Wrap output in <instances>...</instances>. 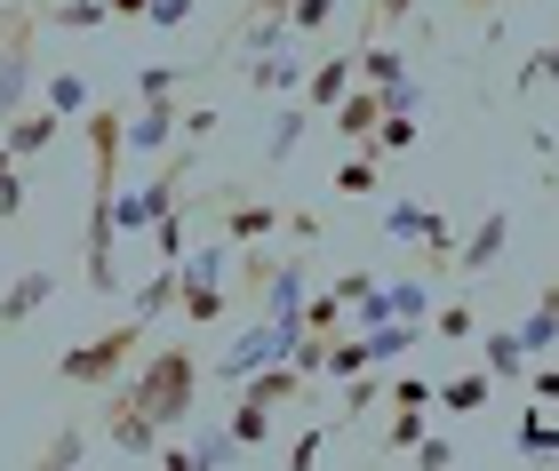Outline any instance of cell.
Returning <instances> with one entry per match:
<instances>
[{
	"label": "cell",
	"instance_id": "obj_3",
	"mask_svg": "<svg viewBox=\"0 0 559 471\" xmlns=\"http://www.w3.org/2000/svg\"><path fill=\"white\" fill-rule=\"evenodd\" d=\"M40 96V9L0 0V120Z\"/></svg>",
	"mask_w": 559,
	"mask_h": 471
},
{
	"label": "cell",
	"instance_id": "obj_10",
	"mask_svg": "<svg viewBox=\"0 0 559 471\" xmlns=\"http://www.w3.org/2000/svg\"><path fill=\"white\" fill-rule=\"evenodd\" d=\"M176 129H185V112H176V96H144V112H129V153L136 160H160Z\"/></svg>",
	"mask_w": 559,
	"mask_h": 471
},
{
	"label": "cell",
	"instance_id": "obj_40",
	"mask_svg": "<svg viewBox=\"0 0 559 471\" xmlns=\"http://www.w3.org/2000/svg\"><path fill=\"white\" fill-rule=\"evenodd\" d=\"M544 81L559 88V48H536V57L520 64V88H544Z\"/></svg>",
	"mask_w": 559,
	"mask_h": 471
},
{
	"label": "cell",
	"instance_id": "obj_6",
	"mask_svg": "<svg viewBox=\"0 0 559 471\" xmlns=\"http://www.w3.org/2000/svg\"><path fill=\"white\" fill-rule=\"evenodd\" d=\"M160 439H168V432H160V424H152V415L129 400V391L112 384V400H105V448H112V456H129V463H152V456H160Z\"/></svg>",
	"mask_w": 559,
	"mask_h": 471
},
{
	"label": "cell",
	"instance_id": "obj_4",
	"mask_svg": "<svg viewBox=\"0 0 559 471\" xmlns=\"http://www.w3.org/2000/svg\"><path fill=\"white\" fill-rule=\"evenodd\" d=\"M224 264H233V240H192L185 256H176V312L192 319V328H216L224 312H233V295H224Z\"/></svg>",
	"mask_w": 559,
	"mask_h": 471
},
{
	"label": "cell",
	"instance_id": "obj_33",
	"mask_svg": "<svg viewBox=\"0 0 559 471\" xmlns=\"http://www.w3.org/2000/svg\"><path fill=\"white\" fill-rule=\"evenodd\" d=\"M168 304H176V264H160V271L136 288V319H160Z\"/></svg>",
	"mask_w": 559,
	"mask_h": 471
},
{
	"label": "cell",
	"instance_id": "obj_14",
	"mask_svg": "<svg viewBox=\"0 0 559 471\" xmlns=\"http://www.w3.org/2000/svg\"><path fill=\"white\" fill-rule=\"evenodd\" d=\"M352 81H360V48H336V57H320V64H304V105H312V112H328V105H336V96L352 88Z\"/></svg>",
	"mask_w": 559,
	"mask_h": 471
},
{
	"label": "cell",
	"instance_id": "obj_35",
	"mask_svg": "<svg viewBox=\"0 0 559 471\" xmlns=\"http://www.w3.org/2000/svg\"><path fill=\"white\" fill-rule=\"evenodd\" d=\"M328 439H336V432H328V424H320V432H296V439H288V448H280V463H288V471H312V463L328 456Z\"/></svg>",
	"mask_w": 559,
	"mask_h": 471
},
{
	"label": "cell",
	"instance_id": "obj_47",
	"mask_svg": "<svg viewBox=\"0 0 559 471\" xmlns=\"http://www.w3.org/2000/svg\"><path fill=\"white\" fill-rule=\"evenodd\" d=\"M0 177H16V160H9V144H0Z\"/></svg>",
	"mask_w": 559,
	"mask_h": 471
},
{
	"label": "cell",
	"instance_id": "obj_24",
	"mask_svg": "<svg viewBox=\"0 0 559 471\" xmlns=\"http://www.w3.org/2000/svg\"><path fill=\"white\" fill-rule=\"evenodd\" d=\"M368 144H376V160H400V153H416V144H424V112H384Z\"/></svg>",
	"mask_w": 559,
	"mask_h": 471
},
{
	"label": "cell",
	"instance_id": "obj_16",
	"mask_svg": "<svg viewBox=\"0 0 559 471\" xmlns=\"http://www.w3.org/2000/svg\"><path fill=\"white\" fill-rule=\"evenodd\" d=\"M336 201H368V192H384V160H376V144H344V160H336Z\"/></svg>",
	"mask_w": 559,
	"mask_h": 471
},
{
	"label": "cell",
	"instance_id": "obj_17",
	"mask_svg": "<svg viewBox=\"0 0 559 471\" xmlns=\"http://www.w3.org/2000/svg\"><path fill=\"white\" fill-rule=\"evenodd\" d=\"M416 271H424V280L455 271V225H448L440 208H424V225H416Z\"/></svg>",
	"mask_w": 559,
	"mask_h": 471
},
{
	"label": "cell",
	"instance_id": "obj_2",
	"mask_svg": "<svg viewBox=\"0 0 559 471\" xmlns=\"http://www.w3.org/2000/svg\"><path fill=\"white\" fill-rule=\"evenodd\" d=\"M152 343V319H120V328H105V336H81V343H64L57 352V384H72V391H105V384H120L136 367V352Z\"/></svg>",
	"mask_w": 559,
	"mask_h": 471
},
{
	"label": "cell",
	"instance_id": "obj_44",
	"mask_svg": "<svg viewBox=\"0 0 559 471\" xmlns=\"http://www.w3.org/2000/svg\"><path fill=\"white\" fill-rule=\"evenodd\" d=\"M9 216H24V168H16V177H0V225H9Z\"/></svg>",
	"mask_w": 559,
	"mask_h": 471
},
{
	"label": "cell",
	"instance_id": "obj_13",
	"mask_svg": "<svg viewBox=\"0 0 559 471\" xmlns=\"http://www.w3.org/2000/svg\"><path fill=\"white\" fill-rule=\"evenodd\" d=\"M240 81H248V88H264V96H296V88H304V57H296V40L257 48V57L240 64Z\"/></svg>",
	"mask_w": 559,
	"mask_h": 471
},
{
	"label": "cell",
	"instance_id": "obj_31",
	"mask_svg": "<svg viewBox=\"0 0 559 471\" xmlns=\"http://www.w3.org/2000/svg\"><path fill=\"white\" fill-rule=\"evenodd\" d=\"M336 16H344V0H288V33L296 40H320Z\"/></svg>",
	"mask_w": 559,
	"mask_h": 471
},
{
	"label": "cell",
	"instance_id": "obj_27",
	"mask_svg": "<svg viewBox=\"0 0 559 471\" xmlns=\"http://www.w3.org/2000/svg\"><path fill=\"white\" fill-rule=\"evenodd\" d=\"M408 16H416V0H360V33H352V48H360V40H384V33H400Z\"/></svg>",
	"mask_w": 559,
	"mask_h": 471
},
{
	"label": "cell",
	"instance_id": "obj_45",
	"mask_svg": "<svg viewBox=\"0 0 559 471\" xmlns=\"http://www.w3.org/2000/svg\"><path fill=\"white\" fill-rule=\"evenodd\" d=\"M455 9H464V16H496L503 0H455Z\"/></svg>",
	"mask_w": 559,
	"mask_h": 471
},
{
	"label": "cell",
	"instance_id": "obj_46",
	"mask_svg": "<svg viewBox=\"0 0 559 471\" xmlns=\"http://www.w3.org/2000/svg\"><path fill=\"white\" fill-rule=\"evenodd\" d=\"M105 9H112V16H129V24H136V16H144V0H105Z\"/></svg>",
	"mask_w": 559,
	"mask_h": 471
},
{
	"label": "cell",
	"instance_id": "obj_1",
	"mask_svg": "<svg viewBox=\"0 0 559 471\" xmlns=\"http://www.w3.org/2000/svg\"><path fill=\"white\" fill-rule=\"evenodd\" d=\"M200 384H209V360H200V343H144L136 367L120 376V391L152 415L160 432L176 424H192V408H200Z\"/></svg>",
	"mask_w": 559,
	"mask_h": 471
},
{
	"label": "cell",
	"instance_id": "obj_5",
	"mask_svg": "<svg viewBox=\"0 0 559 471\" xmlns=\"http://www.w3.org/2000/svg\"><path fill=\"white\" fill-rule=\"evenodd\" d=\"M304 295H312V247H280L272 280L257 288V304H248V312L280 319V328H304Z\"/></svg>",
	"mask_w": 559,
	"mask_h": 471
},
{
	"label": "cell",
	"instance_id": "obj_25",
	"mask_svg": "<svg viewBox=\"0 0 559 471\" xmlns=\"http://www.w3.org/2000/svg\"><path fill=\"white\" fill-rule=\"evenodd\" d=\"M272 415H280V408H264V400H248V391H233V424H224V432H233L240 448L257 456L264 439H272Z\"/></svg>",
	"mask_w": 559,
	"mask_h": 471
},
{
	"label": "cell",
	"instance_id": "obj_28",
	"mask_svg": "<svg viewBox=\"0 0 559 471\" xmlns=\"http://www.w3.org/2000/svg\"><path fill=\"white\" fill-rule=\"evenodd\" d=\"M185 208H192V201H185ZM185 208H160V216H152V256H160V264H176V256L192 247V225H185Z\"/></svg>",
	"mask_w": 559,
	"mask_h": 471
},
{
	"label": "cell",
	"instance_id": "obj_29",
	"mask_svg": "<svg viewBox=\"0 0 559 471\" xmlns=\"http://www.w3.org/2000/svg\"><path fill=\"white\" fill-rule=\"evenodd\" d=\"M424 328L440 336V343H472V336H479V312L464 304V295H455V304H431V319H424Z\"/></svg>",
	"mask_w": 559,
	"mask_h": 471
},
{
	"label": "cell",
	"instance_id": "obj_43",
	"mask_svg": "<svg viewBox=\"0 0 559 471\" xmlns=\"http://www.w3.org/2000/svg\"><path fill=\"white\" fill-rule=\"evenodd\" d=\"M408 463H424V471H448V463H455V448H448V439H416V448H408Z\"/></svg>",
	"mask_w": 559,
	"mask_h": 471
},
{
	"label": "cell",
	"instance_id": "obj_38",
	"mask_svg": "<svg viewBox=\"0 0 559 471\" xmlns=\"http://www.w3.org/2000/svg\"><path fill=\"white\" fill-rule=\"evenodd\" d=\"M384 400H392V408H431V376H392Z\"/></svg>",
	"mask_w": 559,
	"mask_h": 471
},
{
	"label": "cell",
	"instance_id": "obj_12",
	"mask_svg": "<svg viewBox=\"0 0 559 471\" xmlns=\"http://www.w3.org/2000/svg\"><path fill=\"white\" fill-rule=\"evenodd\" d=\"M312 105L304 96H280V112H272V129H264V168H288L296 153H304V136H312Z\"/></svg>",
	"mask_w": 559,
	"mask_h": 471
},
{
	"label": "cell",
	"instance_id": "obj_32",
	"mask_svg": "<svg viewBox=\"0 0 559 471\" xmlns=\"http://www.w3.org/2000/svg\"><path fill=\"white\" fill-rule=\"evenodd\" d=\"M72 463H88V432H81V424H64V432L40 448V471H72Z\"/></svg>",
	"mask_w": 559,
	"mask_h": 471
},
{
	"label": "cell",
	"instance_id": "obj_20",
	"mask_svg": "<svg viewBox=\"0 0 559 471\" xmlns=\"http://www.w3.org/2000/svg\"><path fill=\"white\" fill-rule=\"evenodd\" d=\"M40 9V33H96V24H112L105 0H33Z\"/></svg>",
	"mask_w": 559,
	"mask_h": 471
},
{
	"label": "cell",
	"instance_id": "obj_42",
	"mask_svg": "<svg viewBox=\"0 0 559 471\" xmlns=\"http://www.w3.org/2000/svg\"><path fill=\"white\" fill-rule=\"evenodd\" d=\"M176 81H185L176 64H144V72H136V96H176Z\"/></svg>",
	"mask_w": 559,
	"mask_h": 471
},
{
	"label": "cell",
	"instance_id": "obj_36",
	"mask_svg": "<svg viewBox=\"0 0 559 471\" xmlns=\"http://www.w3.org/2000/svg\"><path fill=\"white\" fill-rule=\"evenodd\" d=\"M376 96H384V112H424V105H431V96H424V81H416V72H400V81H384V88H376Z\"/></svg>",
	"mask_w": 559,
	"mask_h": 471
},
{
	"label": "cell",
	"instance_id": "obj_18",
	"mask_svg": "<svg viewBox=\"0 0 559 471\" xmlns=\"http://www.w3.org/2000/svg\"><path fill=\"white\" fill-rule=\"evenodd\" d=\"M479 367H488L496 384H520V376H527V343H520V328H479Z\"/></svg>",
	"mask_w": 559,
	"mask_h": 471
},
{
	"label": "cell",
	"instance_id": "obj_8",
	"mask_svg": "<svg viewBox=\"0 0 559 471\" xmlns=\"http://www.w3.org/2000/svg\"><path fill=\"white\" fill-rule=\"evenodd\" d=\"M64 136V120L48 112V105H24V112H9L0 120V144H9V160L24 168V160H48V144Z\"/></svg>",
	"mask_w": 559,
	"mask_h": 471
},
{
	"label": "cell",
	"instance_id": "obj_11",
	"mask_svg": "<svg viewBox=\"0 0 559 471\" xmlns=\"http://www.w3.org/2000/svg\"><path fill=\"white\" fill-rule=\"evenodd\" d=\"M48 304H57V271H48V264H24L16 280L0 288V328H24V319L48 312Z\"/></svg>",
	"mask_w": 559,
	"mask_h": 471
},
{
	"label": "cell",
	"instance_id": "obj_22",
	"mask_svg": "<svg viewBox=\"0 0 559 471\" xmlns=\"http://www.w3.org/2000/svg\"><path fill=\"white\" fill-rule=\"evenodd\" d=\"M431 400H440L448 415H479L496 400V376H488V367H472V376H455V384H431Z\"/></svg>",
	"mask_w": 559,
	"mask_h": 471
},
{
	"label": "cell",
	"instance_id": "obj_34",
	"mask_svg": "<svg viewBox=\"0 0 559 471\" xmlns=\"http://www.w3.org/2000/svg\"><path fill=\"white\" fill-rule=\"evenodd\" d=\"M416 439H424V408H392V432L376 439V448H384V456H408Z\"/></svg>",
	"mask_w": 559,
	"mask_h": 471
},
{
	"label": "cell",
	"instance_id": "obj_26",
	"mask_svg": "<svg viewBox=\"0 0 559 471\" xmlns=\"http://www.w3.org/2000/svg\"><path fill=\"white\" fill-rule=\"evenodd\" d=\"M384 312L424 328V319H431V280H424V271H408V280H384Z\"/></svg>",
	"mask_w": 559,
	"mask_h": 471
},
{
	"label": "cell",
	"instance_id": "obj_15",
	"mask_svg": "<svg viewBox=\"0 0 559 471\" xmlns=\"http://www.w3.org/2000/svg\"><path fill=\"white\" fill-rule=\"evenodd\" d=\"M503 240H512V216H503V208H488V216H479V225H472L464 240H455V271H464V280H472V271H488V264L503 256Z\"/></svg>",
	"mask_w": 559,
	"mask_h": 471
},
{
	"label": "cell",
	"instance_id": "obj_7",
	"mask_svg": "<svg viewBox=\"0 0 559 471\" xmlns=\"http://www.w3.org/2000/svg\"><path fill=\"white\" fill-rule=\"evenodd\" d=\"M216 232L233 240V247L280 240V232H288V208H280V201H216Z\"/></svg>",
	"mask_w": 559,
	"mask_h": 471
},
{
	"label": "cell",
	"instance_id": "obj_37",
	"mask_svg": "<svg viewBox=\"0 0 559 471\" xmlns=\"http://www.w3.org/2000/svg\"><path fill=\"white\" fill-rule=\"evenodd\" d=\"M376 400H384V384H376L368 367H360V376H344V415H352V424H360V415H368Z\"/></svg>",
	"mask_w": 559,
	"mask_h": 471
},
{
	"label": "cell",
	"instance_id": "obj_30",
	"mask_svg": "<svg viewBox=\"0 0 559 471\" xmlns=\"http://www.w3.org/2000/svg\"><path fill=\"white\" fill-rule=\"evenodd\" d=\"M185 456H192V471H224V463H248V448H240L233 432H200Z\"/></svg>",
	"mask_w": 559,
	"mask_h": 471
},
{
	"label": "cell",
	"instance_id": "obj_19",
	"mask_svg": "<svg viewBox=\"0 0 559 471\" xmlns=\"http://www.w3.org/2000/svg\"><path fill=\"white\" fill-rule=\"evenodd\" d=\"M520 343H527V360H551V343H559V280L536 288V312L520 319Z\"/></svg>",
	"mask_w": 559,
	"mask_h": 471
},
{
	"label": "cell",
	"instance_id": "obj_41",
	"mask_svg": "<svg viewBox=\"0 0 559 471\" xmlns=\"http://www.w3.org/2000/svg\"><path fill=\"white\" fill-rule=\"evenodd\" d=\"M416 225H424V201H392L384 208V232L392 240H416Z\"/></svg>",
	"mask_w": 559,
	"mask_h": 471
},
{
	"label": "cell",
	"instance_id": "obj_23",
	"mask_svg": "<svg viewBox=\"0 0 559 471\" xmlns=\"http://www.w3.org/2000/svg\"><path fill=\"white\" fill-rule=\"evenodd\" d=\"M512 456H559V424H551V408L544 400H527V415H520V432H512Z\"/></svg>",
	"mask_w": 559,
	"mask_h": 471
},
{
	"label": "cell",
	"instance_id": "obj_21",
	"mask_svg": "<svg viewBox=\"0 0 559 471\" xmlns=\"http://www.w3.org/2000/svg\"><path fill=\"white\" fill-rule=\"evenodd\" d=\"M40 105L57 112V120H81L88 105H96V88H88V72H48L40 81Z\"/></svg>",
	"mask_w": 559,
	"mask_h": 471
},
{
	"label": "cell",
	"instance_id": "obj_39",
	"mask_svg": "<svg viewBox=\"0 0 559 471\" xmlns=\"http://www.w3.org/2000/svg\"><path fill=\"white\" fill-rule=\"evenodd\" d=\"M200 0H144V24H160V33H176V24H192Z\"/></svg>",
	"mask_w": 559,
	"mask_h": 471
},
{
	"label": "cell",
	"instance_id": "obj_9",
	"mask_svg": "<svg viewBox=\"0 0 559 471\" xmlns=\"http://www.w3.org/2000/svg\"><path fill=\"white\" fill-rule=\"evenodd\" d=\"M320 120L336 129V144H368V136H376V120H384V96H376L368 81H352V88H344Z\"/></svg>",
	"mask_w": 559,
	"mask_h": 471
}]
</instances>
